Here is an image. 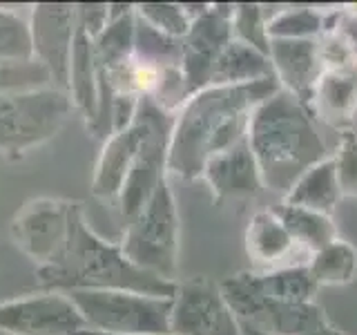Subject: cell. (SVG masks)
Here are the masks:
<instances>
[{
  "label": "cell",
  "instance_id": "1f68e13d",
  "mask_svg": "<svg viewBox=\"0 0 357 335\" xmlns=\"http://www.w3.org/2000/svg\"><path fill=\"white\" fill-rule=\"evenodd\" d=\"M335 29H337L346 38V43L351 45V50L355 54V61H357V5L342 7V14H340L337 27Z\"/></svg>",
  "mask_w": 357,
  "mask_h": 335
},
{
  "label": "cell",
  "instance_id": "5b68a950",
  "mask_svg": "<svg viewBox=\"0 0 357 335\" xmlns=\"http://www.w3.org/2000/svg\"><path fill=\"white\" fill-rule=\"evenodd\" d=\"M87 329L109 335H172L174 299L130 290H70Z\"/></svg>",
  "mask_w": 357,
  "mask_h": 335
},
{
  "label": "cell",
  "instance_id": "d4e9b609",
  "mask_svg": "<svg viewBox=\"0 0 357 335\" xmlns=\"http://www.w3.org/2000/svg\"><path fill=\"white\" fill-rule=\"evenodd\" d=\"M54 87L52 74L38 59H0V96Z\"/></svg>",
  "mask_w": 357,
  "mask_h": 335
},
{
  "label": "cell",
  "instance_id": "ac0fdd59",
  "mask_svg": "<svg viewBox=\"0 0 357 335\" xmlns=\"http://www.w3.org/2000/svg\"><path fill=\"white\" fill-rule=\"evenodd\" d=\"M74 105L85 114L92 126L98 112V65L94 52V38L78 25L72 45V63H70V85H67Z\"/></svg>",
  "mask_w": 357,
  "mask_h": 335
},
{
  "label": "cell",
  "instance_id": "7402d4cb",
  "mask_svg": "<svg viewBox=\"0 0 357 335\" xmlns=\"http://www.w3.org/2000/svg\"><path fill=\"white\" fill-rule=\"evenodd\" d=\"M271 210L282 221V226L288 230V234L295 239L299 248L308 253V257L337 239V228H335V223L328 215H321V212L306 210L299 206H288V204H279Z\"/></svg>",
  "mask_w": 357,
  "mask_h": 335
},
{
  "label": "cell",
  "instance_id": "44dd1931",
  "mask_svg": "<svg viewBox=\"0 0 357 335\" xmlns=\"http://www.w3.org/2000/svg\"><path fill=\"white\" fill-rule=\"evenodd\" d=\"M342 193L337 184V172H335L333 156H328V159L312 165L310 170H306L297 179V184L284 197V204L315 210L331 217V212L337 208Z\"/></svg>",
  "mask_w": 357,
  "mask_h": 335
},
{
  "label": "cell",
  "instance_id": "2e32d148",
  "mask_svg": "<svg viewBox=\"0 0 357 335\" xmlns=\"http://www.w3.org/2000/svg\"><path fill=\"white\" fill-rule=\"evenodd\" d=\"M245 253L261 271H273L288 266V260H295V255L304 251L273 215V210H261L255 212L245 230Z\"/></svg>",
  "mask_w": 357,
  "mask_h": 335
},
{
  "label": "cell",
  "instance_id": "8992f818",
  "mask_svg": "<svg viewBox=\"0 0 357 335\" xmlns=\"http://www.w3.org/2000/svg\"><path fill=\"white\" fill-rule=\"evenodd\" d=\"M74 100L59 87L0 96V152L22 156L36 145L56 137L70 117Z\"/></svg>",
  "mask_w": 357,
  "mask_h": 335
},
{
  "label": "cell",
  "instance_id": "6da1fadb",
  "mask_svg": "<svg viewBox=\"0 0 357 335\" xmlns=\"http://www.w3.org/2000/svg\"><path fill=\"white\" fill-rule=\"evenodd\" d=\"M279 92L273 81L248 85H208L176 110L167 172L183 179L204 177L206 163L248 137L250 117Z\"/></svg>",
  "mask_w": 357,
  "mask_h": 335
},
{
  "label": "cell",
  "instance_id": "7a4b0ae2",
  "mask_svg": "<svg viewBox=\"0 0 357 335\" xmlns=\"http://www.w3.org/2000/svg\"><path fill=\"white\" fill-rule=\"evenodd\" d=\"M248 145L264 188L282 197L306 170L331 156L315 117L282 89L252 112Z\"/></svg>",
  "mask_w": 357,
  "mask_h": 335
},
{
  "label": "cell",
  "instance_id": "277c9868",
  "mask_svg": "<svg viewBox=\"0 0 357 335\" xmlns=\"http://www.w3.org/2000/svg\"><path fill=\"white\" fill-rule=\"evenodd\" d=\"M121 248L134 266L176 282L178 210L167 177L156 186L139 215L128 223Z\"/></svg>",
  "mask_w": 357,
  "mask_h": 335
},
{
  "label": "cell",
  "instance_id": "83f0119b",
  "mask_svg": "<svg viewBox=\"0 0 357 335\" xmlns=\"http://www.w3.org/2000/svg\"><path fill=\"white\" fill-rule=\"evenodd\" d=\"M137 14L150 22L154 29H159L172 38H185L192 25V16L188 14L185 5H170V3H145L137 5Z\"/></svg>",
  "mask_w": 357,
  "mask_h": 335
},
{
  "label": "cell",
  "instance_id": "836d02e7",
  "mask_svg": "<svg viewBox=\"0 0 357 335\" xmlns=\"http://www.w3.org/2000/svg\"><path fill=\"white\" fill-rule=\"evenodd\" d=\"M78 335H109V333H100V331H92V329H85V331H81Z\"/></svg>",
  "mask_w": 357,
  "mask_h": 335
},
{
  "label": "cell",
  "instance_id": "d6986e66",
  "mask_svg": "<svg viewBox=\"0 0 357 335\" xmlns=\"http://www.w3.org/2000/svg\"><path fill=\"white\" fill-rule=\"evenodd\" d=\"M245 275L255 290L286 304H315L319 293L308 264H288L273 271H245Z\"/></svg>",
  "mask_w": 357,
  "mask_h": 335
},
{
  "label": "cell",
  "instance_id": "52a82bcc",
  "mask_svg": "<svg viewBox=\"0 0 357 335\" xmlns=\"http://www.w3.org/2000/svg\"><path fill=\"white\" fill-rule=\"evenodd\" d=\"M219 290L234 318L250 322L273 335H328L335 327L317 304H286L261 295L248 282V275L237 273L219 282Z\"/></svg>",
  "mask_w": 357,
  "mask_h": 335
},
{
  "label": "cell",
  "instance_id": "5bb4252c",
  "mask_svg": "<svg viewBox=\"0 0 357 335\" xmlns=\"http://www.w3.org/2000/svg\"><path fill=\"white\" fill-rule=\"evenodd\" d=\"M204 179L212 188L217 201H241L255 199L264 190L259 168L248 145V137L232 145L230 150L221 152L206 163Z\"/></svg>",
  "mask_w": 357,
  "mask_h": 335
},
{
  "label": "cell",
  "instance_id": "f1b7e54d",
  "mask_svg": "<svg viewBox=\"0 0 357 335\" xmlns=\"http://www.w3.org/2000/svg\"><path fill=\"white\" fill-rule=\"evenodd\" d=\"M335 172H337V184L342 197L357 199V132L355 130H344L337 150L333 154Z\"/></svg>",
  "mask_w": 357,
  "mask_h": 335
},
{
  "label": "cell",
  "instance_id": "603a6c76",
  "mask_svg": "<svg viewBox=\"0 0 357 335\" xmlns=\"http://www.w3.org/2000/svg\"><path fill=\"white\" fill-rule=\"evenodd\" d=\"M308 271L317 286H346L357 279V248L346 239H335L308 257Z\"/></svg>",
  "mask_w": 357,
  "mask_h": 335
},
{
  "label": "cell",
  "instance_id": "e575fe53",
  "mask_svg": "<svg viewBox=\"0 0 357 335\" xmlns=\"http://www.w3.org/2000/svg\"><path fill=\"white\" fill-rule=\"evenodd\" d=\"M328 335H342V333H340V331H337V329H335V331H331V333H328Z\"/></svg>",
  "mask_w": 357,
  "mask_h": 335
},
{
  "label": "cell",
  "instance_id": "f546056e",
  "mask_svg": "<svg viewBox=\"0 0 357 335\" xmlns=\"http://www.w3.org/2000/svg\"><path fill=\"white\" fill-rule=\"evenodd\" d=\"M319 47V59L324 65V72H346V70H357L355 54L351 45L337 29L324 31L317 38Z\"/></svg>",
  "mask_w": 357,
  "mask_h": 335
},
{
  "label": "cell",
  "instance_id": "8fae6325",
  "mask_svg": "<svg viewBox=\"0 0 357 335\" xmlns=\"http://www.w3.org/2000/svg\"><path fill=\"white\" fill-rule=\"evenodd\" d=\"M172 335H241V331L239 320L223 299L219 284L197 277L176 288Z\"/></svg>",
  "mask_w": 357,
  "mask_h": 335
},
{
  "label": "cell",
  "instance_id": "484cf974",
  "mask_svg": "<svg viewBox=\"0 0 357 335\" xmlns=\"http://www.w3.org/2000/svg\"><path fill=\"white\" fill-rule=\"evenodd\" d=\"M232 36L234 40L250 45L268 56L271 36H268V11L264 5L241 3L234 5L232 11Z\"/></svg>",
  "mask_w": 357,
  "mask_h": 335
},
{
  "label": "cell",
  "instance_id": "cb8c5ba5",
  "mask_svg": "<svg viewBox=\"0 0 357 335\" xmlns=\"http://www.w3.org/2000/svg\"><path fill=\"white\" fill-rule=\"evenodd\" d=\"M328 9L282 7L268 18L271 40H317L326 31Z\"/></svg>",
  "mask_w": 357,
  "mask_h": 335
},
{
  "label": "cell",
  "instance_id": "ffe728a7",
  "mask_svg": "<svg viewBox=\"0 0 357 335\" xmlns=\"http://www.w3.org/2000/svg\"><path fill=\"white\" fill-rule=\"evenodd\" d=\"M275 70L271 56L261 54L250 45L232 40L221 52L210 74V85H248L259 81H273ZM277 81V78H275Z\"/></svg>",
  "mask_w": 357,
  "mask_h": 335
},
{
  "label": "cell",
  "instance_id": "d6a6232c",
  "mask_svg": "<svg viewBox=\"0 0 357 335\" xmlns=\"http://www.w3.org/2000/svg\"><path fill=\"white\" fill-rule=\"evenodd\" d=\"M239 331H241V335H273L259 327H255L250 322H241V320H239Z\"/></svg>",
  "mask_w": 357,
  "mask_h": 335
},
{
  "label": "cell",
  "instance_id": "4316f807",
  "mask_svg": "<svg viewBox=\"0 0 357 335\" xmlns=\"http://www.w3.org/2000/svg\"><path fill=\"white\" fill-rule=\"evenodd\" d=\"M0 59H36L31 43V27L11 11L0 9Z\"/></svg>",
  "mask_w": 357,
  "mask_h": 335
},
{
  "label": "cell",
  "instance_id": "4dcf8cb0",
  "mask_svg": "<svg viewBox=\"0 0 357 335\" xmlns=\"http://www.w3.org/2000/svg\"><path fill=\"white\" fill-rule=\"evenodd\" d=\"M76 20L96 40L109 22V5H76Z\"/></svg>",
  "mask_w": 357,
  "mask_h": 335
},
{
  "label": "cell",
  "instance_id": "30bf717a",
  "mask_svg": "<svg viewBox=\"0 0 357 335\" xmlns=\"http://www.w3.org/2000/svg\"><path fill=\"white\" fill-rule=\"evenodd\" d=\"M234 5H208L199 14L183 38V78L185 92L192 96L210 85V74L221 52L234 40L232 36Z\"/></svg>",
  "mask_w": 357,
  "mask_h": 335
},
{
  "label": "cell",
  "instance_id": "4fadbf2b",
  "mask_svg": "<svg viewBox=\"0 0 357 335\" xmlns=\"http://www.w3.org/2000/svg\"><path fill=\"white\" fill-rule=\"evenodd\" d=\"M268 56L279 89L310 112L317 83L324 74L317 40H271Z\"/></svg>",
  "mask_w": 357,
  "mask_h": 335
},
{
  "label": "cell",
  "instance_id": "e0dca14e",
  "mask_svg": "<svg viewBox=\"0 0 357 335\" xmlns=\"http://www.w3.org/2000/svg\"><path fill=\"white\" fill-rule=\"evenodd\" d=\"M310 114L331 128L342 132L349 130L357 114V70L324 72L315 89Z\"/></svg>",
  "mask_w": 357,
  "mask_h": 335
},
{
  "label": "cell",
  "instance_id": "3957f363",
  "mask_svg": "<svg viewBox=\"0 0 357 335\" xmlns=\"http://www.w3.org/2000/svg\"><path fill=\"white\" fill-rule=\"evenodd\" d=\"M38 284L47 290H130L150 297L174 299L178 282H170L154 273L134 266L121 244L100 239L87 228L85 219L67 244L65 253L54 266H40L36 271Z\"/></svg>",
  "mask_w": 357,
  "mask_h": 335
},
{
  "label": "cell",
  "instance_id": "7c38bea8",
  "mask_svg": "<svg viewBox=\"0 0 357 335\" xmlns=\"http://www.w3.org/2000/svg\"><path fill=\"white\" fill-rule=\"evenodd\" d=\"M29 27L33 56L50 70L54 87L67 92L76 36V5H38Z\"/></svg>",
  "mask_w": 357,
  "mask_h": 335
},
{
  "label": "cell",
  "instance_id": "9c48e42d",
  "mask_svg": "<svg viewBox=\"0 0 357 335\" xmlns=\"http://www.w3.org/2000/svg\"><path fill=\"white\" fill-rule=\"evenodd\" d=\"M85 329L81 311L61 290L0 302V331L9 335H78Z\"/></svg>",
  "mask_w": 357,
  "mask_h": 335
},
{
  "label": "cell",
  "instance_id": "ba28073f",
  "mask_svg": "<svg viewBox=\"0 0 357 335\" xmlns=\"http://www.w3.org/2000/svg\"><path fill=\"white\" fill-rule=\"evenodd\" d=\"M83 219V206L67 199H36L22 208L11 234L14 241L40 266H54L65 253L72 234Z\"/></svg>",
  "mask_w": 357,
  "mask_h": 335
},
{
  "label": "cell",
  "instance_id": "9a60e30c",
  "mask_svg": "<svg viewBox=\"0 0 357 335\" xmlns=\"http://www.w3.org/2000/svg\"><path fill=\"white\" fill-rule=\"evenodd\" d=\"M145 139V121L134 114L128 128L114 132L105 141V148L100 152L94 172V195L105 199H119L121 190L126 186L132 172V165L137 161L139 150Z\"/></svg>",
  "mask_w": 357,
  "mask_h": 335
}]
</instances>
